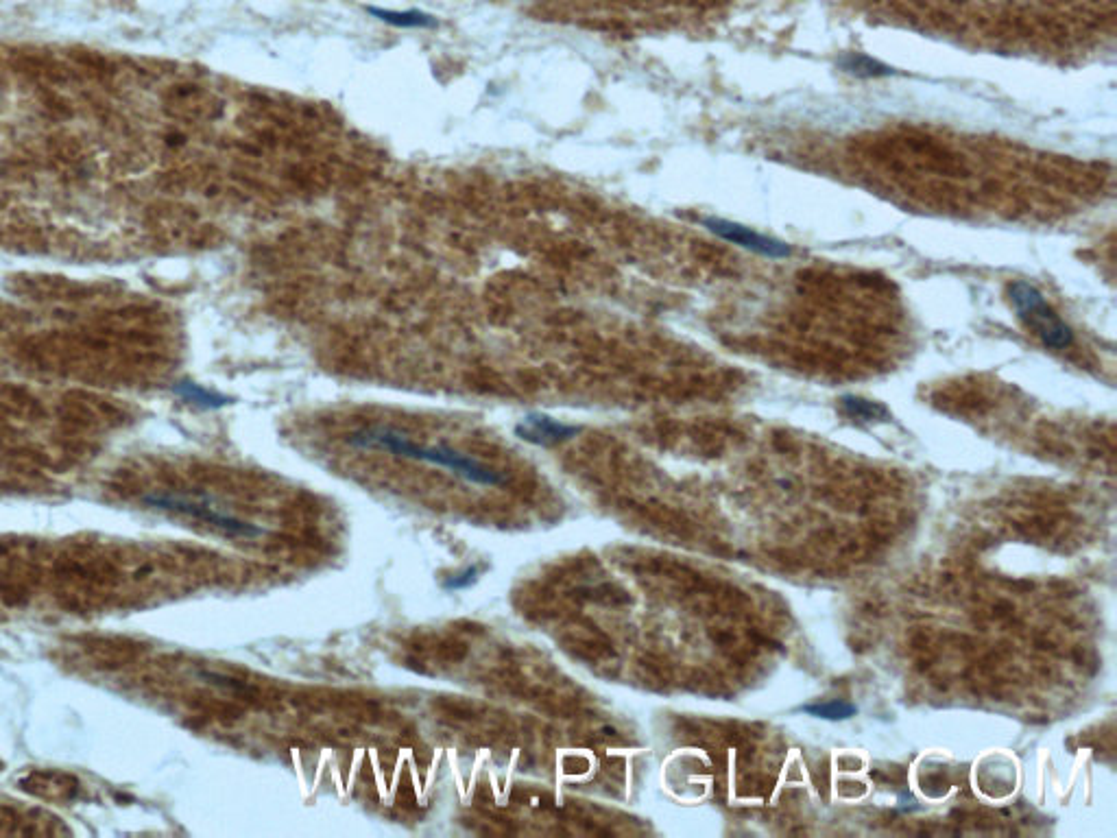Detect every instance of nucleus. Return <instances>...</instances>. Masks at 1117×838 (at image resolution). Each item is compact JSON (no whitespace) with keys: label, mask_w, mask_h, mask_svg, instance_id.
I'll list each match as a JSON object with an SVG mask.
<instances>
[{"label":"nucleus","mask_w":1117,"mask_h":838,"mask_svg":"<svg viewBox=\"0 0 1117 838\" xmlns=\"http://www.w3.org/2000/svg\"><path fill=\"white\" fill-rule=\"evenodd\" d=\"M347 441H350V444H354V446H360V448H380V450H387V452H393V454H400V457H406V459H415V461L439 465V468H448L454 474H459V476L467 478V481H472L476 485H502L504 483L502 474L485 468V465L478 463L476 459L465 457V454L456 452L452 448H446V446H437V448L419 446V444H415V441L406 439L398 433H393V430H384V428L360 430V433H354Z\"/></svg>","instance_id":"1"},{"label":"nucleus","mask_w":1117,"mask_h":838,"mask_svg":"<svg viewBox=\"0 0 1117 838\" xmlns=\"http://www.w3.org/2000/svg\"><path fill=\"white\" fill-rule=\"evenodd\" d=\"M1008 299L1015 308L1019 321L1050 347V350H1067L1074 343V330L1056 315V310L1046 302V297L1032 282L1015 280L1008 284Z\"/></svg>","instance_id":"2"},{"label":"nucleus","mask_w":1117,"mask_h":838,"mask_svg":"<svg viewBox=\"0 0 1117 838\" xmlns=\"http://www.w3.org/2000/svg\"><path fill=\"white\" fill-rule=\"evenodd\" d=\"M7 291L18 297L33 299V302H81L92 293V286L70 280L66 275L57 273H14L7 278Z\"/></svg>","instance_id":"3"},{"label":"nucleus","mask_w":1117,"mask_h":838,"mask_svg":"<svg viewBox=\"0 0 1117 838\" xmlns=\"http://www.w3.org/2000/svg\"><path fill=\"white\" fill-rule=\"evenodd\" d=\"M703 227L707 232H712L716 238H720V241L742 247L751 251V254H758L768 260H784L792 256V247L788 243L768 234L755 232L751 227L742 225L738 221H729L723 217H707L703 219Z\"/></svg>","instance_id":"4"},{"label":"nucleus","mask_w":1117,"mask_h":838,"mask_svg":"<svg viewBox=\"0 0 1117 838\" xmlns=\"http://www.w3.org/2000/svg\"><path fill=\"white\" fill-rule=\"evenodd\" d=\"M144 502H147L149 507L153 509H162V511H173V513H182V516H190V518H197L201 522H208L216 529H221L230 535L236 537H256L262 535V529L256 524H249L245 520H238L227 516V513L216 511L208 505H199V502H190L184 500L179 496H171V494H151V496H144Z\"/></svg>","instance_id":"5"},{"label":"nucleus","mask_w":1117,"mask_h":838,"mask_svg":"<svg viewBox=\"0 0 1117 838\" xmlns=\"http://www.w3.org/2000/svg\"><path fill=\"white\" fill-rule=\"evenodd\" d=\"M581 430H583L581 426L563 424V422H559V419L550 417V415L531 413V415H526L522 422L515 424L513 433L518 435L522 441H526V444L550 448V446L563 444V441L576 437L581 433Z\"/></svg>","instance_id":"6"},{"label":"nucleus","mask_w":1117,"mask_h":838,"mask_svg":"<svg viewBox=\"0 0 1117 838\" xmlns=\"http://www.w3.org/2000/svg\"><path fill=\"white\" fill-rule=\"evenodd\" d=\"M369 16L378 18L384 25H391V27H398V29H437L439 27V18L426 14V11H419V9H406V11H398V9H382V7H365Z\"/></svg>","instance_id":"7"},{"label":"nucleus","mask_w":1117,"mask_h":838,"mask_svg":"<svg viewBox=\"0 0 1117 838\" xmlns=\"http://www.w3.org/2000/svg\"><path fill=\"white\" fill-rule=\"evenodd\" d=\"M838 68L843 73L856 77V79H884L893 77L895 70L891 66L882 64L880 59H875L867 53H845L838 57Z\"/></svg>","instance_id":"8"},{"label":"nucleus","mask_w":1117,"mask_h":838,"mask_svg":"<svg viewBox=\"0 0 1117 838\" xmlns=\"http://www.w3.org/2000/svg\"><path fill=\"white\" fill-rule=\"evenodd\" d=\"M840 409H843L849 419H856V422L864 424H878L891 419V411H888L886 404L860 398V395H843L840 398Z\"/></svg>","instance_id":"9"},{"label":"nucleus","mask_w":1117,"mask_h":838,"mask_svg":"<svg viewBox=\"0 0 1117 838\" xmlns=\"http://www.w3.org/2000/svg\"><path fill=\"white\" fill-rule=\"evenodd\" d=\"M175 393L182 400L201 406V409H223V406L234 404V398H230V395L195 385V382H179V385H175Z\"/></svg>","instance_id":"10"},{"label":"nucleus","mask_w":1117,"mask_h":838,"mask_svg":"<svg viewBox=\"0 0 1117 838\" xmlns=\"http://www.w3.org/2000/svg\"><path fill=\"white\" fill-rule=\"evenodd\" d=\"M801 712H806L810 716L816 718H825V721H847V718L856 716L858 708L854 703H847V701H825V703H814V705H803Z\"/></svg>","instance_id":"11"},{"label":"nucleus","mask_w":1117,"mask_h":838,"mask_svg":"<svg viewBox=\"0 0 1117 838\" xmlns=\"http://www.w3.org/2000/svg\"><path fill=\"white\" fill-rule=\"evenodd\" d=\"M478 577H480V566L474 564V566H470L467 570H463V572L456 574V577H450L448 581H443V588L450 590V592L467 590V588H472V585L478 581Z\"/></svg>","instance_id":"12"}]
</instances>
